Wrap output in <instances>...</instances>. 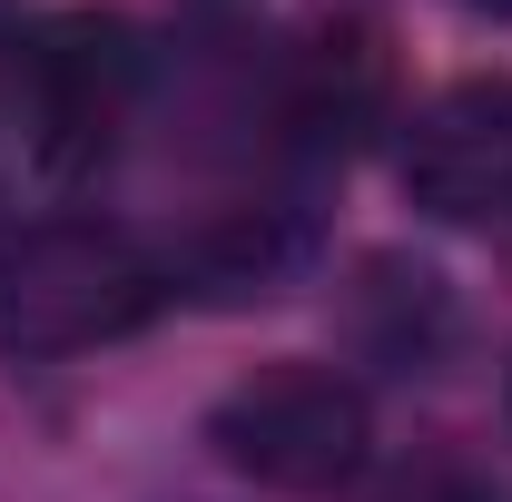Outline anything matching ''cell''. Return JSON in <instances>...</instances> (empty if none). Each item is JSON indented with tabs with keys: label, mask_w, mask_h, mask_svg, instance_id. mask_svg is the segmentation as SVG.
Segmentation results:
<instances>
[{
	"label": "cell",
	"mask_w": 512,
	"mask_h": 502,
	"mask_svg": "<svg viewBox=\"0 0 512 502\" xmlns=\"http://www.w3.org/2000/svg\"><path fill=\"white\" fill-rule=\"evenodd\" d=\"M168 306H178V266L128 217L79 207V217H40L0 237V355L10 365H69V355L128 345Z\"/></svg>",
	"instance_id": "1"
},
{
	"label": "cell",
	"mask_w": 512,
	"mask_h": 502,
	"mask_svg": "<svg viewBox=\"0 0 512 502\" xmlns=\"http://www.w3.org/2000/svg\"><path fill=\"white\" fill-rule=\"evenodd\" d=\"M0 99L40 178H99L148 109V40L119 10H50L10 40Z\"/></svg>",
	"instance_id": "2"
},
{
	"label": "cell",
	"mask_w": 512,
	"mask_h": 502,
	"mask_svg": "<svg viewBox=\"0 0 512 502\" xmlns=\"http://www.w3.org/2000/svg\"><path fill=\"white\" fill-rule=\"evenodd\" d=\"M207 443L256 493L335 502L375 473V394L325 355H276L207 404Z\"/></svg>",
	"instance_id": "3"
},
{
	"label": "cell",
	"mask_w": 512,
	"mask_h": 502,
	"mask_svg": "<svg viewBox=\"0 0 512 502\" xmlns=\"http://www.w3.org/2000/svg\"><path fill=\"white\" fill-rule=\"evenodd\" d=\"M394 109V50H384L375 20H316L276 79H266V148L316 178V168H345L365 148V128H384Z\"/></svg>",
	"instance_id": "4"
},
{
	"label": "cell",
	"mask_w": 512,
	"mask_h": 502,
	"mask_svg": "<svg viewBox=\"0 0 512 502\" xmlns=\"http://www.w3.org/2000/svg\"><path fill=\"white\" fill-rule=\"evenodd\" d=\"M394 178L444 227H512V79H453V89H434L404 119Z\"/></svg>",
	"instance_id": "5"
},
{
	"label": "cell",
	"mask_w": 512,
	"mask_h": 502,
	"mask_svg": "<svg viewBox=\"0 0 512 502\" xmlns=\"http://www.w3.org/2000/svg\"><path fill=\"white\" fill-rule=\"evenodd\" d=\"M345 335H355V355L384 365V375H434V355L453 345L444 276L414 266V256H365L355 286H345Z\"/></svg>",
	"instance_id": "6"
},
{
	"label": "cell",
	"mask_w": 512,
	"mask_h": 502,
	"mask_svg": "<svg viewBox=\"0 0 512 502\" xmlns=\"http://www.w3.org/2000/svg\"><path fill=\"white\" fill-rule=\"evenodd\" d=\"M375 502H512V493L483 473V463H473V453L434 443V453H414V463H404V473H394Z\"/></svg>",
	"instance_id": "7"
},
{
	"label": "cell",
	"mask_w": 512,
	"mask_h": 502,
	"mask_svg": "<svg viewBox=\"0 0 512 502\" xmlns=\"http://www.w3.org/2000/svg\"><path fill=\"white\" fill-rule=\"evenodd\" d=\"M463 10H473V20H512V0H463Z\"/></svg>",
	"instance_id": "8"
},
{
	"label": "cell",
	"mask_w": 512,
	"mask_h": 502,
	"mask_svg": "<svg viewBox=\"0 0 512 502\" xmlns=\"http://www.w3.org/2000/svg\"><path fill=\"white\" fill-rule=\"evenodd\" d=\"M503 414H512V384H503Z\"/></svg>",
	"instance_id": "9"
},
{
	"label": "cell",
	"mask_w": 512,
	"mask_h": 502,
	"mask_svg": "<svg viewBox=\"0 0 512 502\" xmlns=\"http://www.w3.org/2000/svg\"><path fill=\"white\" fill-rule=\"evenodd\" d=\"M0 237H10V217H0Z\"/></svg>",
	"instance_id": "10"
}]
</instances>
